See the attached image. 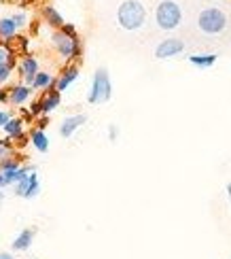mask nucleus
Returning a JSON list of instances; mask_svg holds the SVG:
<instances>
[{"label":"nucleus","mask_w":231,"mask_h":259,"mask_svg":"<svg viewBox=\"0 0 231 259\" xmlns=\"http://www.w3.org/2000/svg\"><path fill=\"white\" fill-rule=\"evenodd\" d=\"M117 24L125 32H138L147 24V7L142 0H123L117 7Z\"/></svg>","instance_id":"f257e3e1"},{"label":"nucleus","mask_w":231,"mask_h":259,"mask_svg":"<svg viewBox=\"0 0 231 259\" xmlns=\"http://www.w3.org/2000/svg\"><path fill=\"white\" fill-rule=\"evenodd\" d=\"M229 26V17L225 15V11L218 7H206L200 15H197V28L206 36H218L223 34Z\"/></svg>","instance_id":"f03ea898"},{"label":"nucleus","mask_w":231,"mask_h":259,"mask_svg":"<svg viewBox=\"0 0 231 259\" xmlns=\"http://www.w3.org/2000/svg\"><path fill=\"white\" fill-rule=\"evenodd\" d=\"M51 45L60 58H64L68 64H74L83 58V40L81 36H66L60 30H53Z\"/></svg>","instance_id":"7ed1b4c3"},{"label":"nucleus","mask_w":231,"mask_h":259,"mask_svg":"<svg viewBox=\"0 0 231 259\" xmlns=\"http://www.w3.org/2000/svg\"><path fill=\"white\" fill-rule=\"evenodd\" d=\"M155 24L163 32H172L182 24V7L176 0H159L155 7Z\"/></svg>","instance_id":"20e7f679"},{"label":"nucleus","mask_w":231,"mask_h":259,"mask_svg":"<svg viewBox=\"0 0 231 259\" xmlns=\"http://www.w3.org/2000/svg\"><path fill=\"white\" fill-rule=\"evenodd\" d=\"M113 98V81L111 74L104 66L96 68L94 77H91V88L89 94H87V102L89 104H104Z\"/></svg>","instance_id":"39448f33"},{"label":"nucleus","mask_w":231,"mask_h":259,"mask_svg":"<svg viewBox=\"0 0 231 259\" xmlns=\"http://www.w3.org/2000/svg\"><path fill=\"white\" fill-rule=\"evenodd\" d=\"M13 189H15V196L17 198L34 200L38 193H40V179H38L36 172H30L26 179H21L19 183H15Z\"/></svg>","instance_id":"423d86ee"},{"label":"nucleus","mask_w":231,"mask_h":259,"mask_svg":"<svg viewBox=\"0 0 231 259\" xmlns=\"http://www.w3.org/2000/svg\"><path fill=\"white\" fill-rule=\"evenodd\" d=\"M182 51H184V42L176 36H168L155 47V58L157 60H170V58L180 56Z\"/></svg>","instance_id":"0eeeda50"},{"label":"nucleus","mask_w":231,"mask_h":259,"mask_svg":"<svg viewBox=\"0 0 231 259\" xmlns=\"http://www.w3.org/2000/svg\"><path fill=\"white\" fill-rule=\"evenodd\" d=\"M17 70H19V77L24 79L21 83L32 85V81H34V77H36V72L40 70L38 58L32 56V53H28V56H24V58H21V62L17 64Z\"/></svg>","instance_id":"6e6552de"},{"label":"nucleus","mask_w":231,"mask_h":259,"mask_svg":"<svg viewBox=\"0 0 231 259\" xmlns=\"http://www.w3.org/2000/svg\"><path fill=\"white\" fill-rule=\"evenodd\" d=\"M85 123H87V115H83V113L64 117V121L60 123V136L62 138H70V136H74L76 132H79Z\"/></svg>","instance_id":"1a4fd4ad"},{"label":"nucleus","mask_w":231,"mask_h":259,"mask_svg":"<svg viewBox=\"0 0 231 259\" xmlns=\"http://www.w3.org/2000/svg\"><path fill=\"white\" fill-rule=\"evenodd\" d=\"M32 94H34V90L30 88V85L26 83H15L9 88V104L13 106H24L26 102H30Z\"/></svg>","instance_id":"9d476101"},{"label":"nucleus","mask_w":231,"mask_h":259,"mask_svg":"<svg viewBox=\"0 0 231 259\" xmlns=\"http://www.w3.org/2000/svg\"><path fill=\"white\" fill-rule=\"evenodd\" d=\"M76 79H79V66H76V64H66V66L62 68V72L56 77V90L60 94L66 92Z\"/></svg>","instance_id":"9b49d317"},{"label":"nucleus","mask_w":231,"mask_h":259,"mask_svg":"<svg viewBox=\"0 0 231 259\" xmlns=\"http://www.w3.org/2000/svg\"><path fill=\"white\" fill-rule=\"evenodd\" d=\"M38 102H40V111H42V115H51V113L62 104V94H60L56 88H53V90H49V92L42 94L40 98H38Z\"/></svg>","instance_id":"f8f14e48"},{"label":"nucleus","mask_w":231,"mask_h":259,"mask_svg":"<svg viewBox=\"0 0 231 259\" xmlns=\"http://www.w3.org/2000/svg\"><path fill=\"white\" fill-rule=\"evenodd\" d=\"M40 15H42V19H45V24H47L49 28H53V30H60V28L66 24L64 15H62L53 5H42V7H40Z\"/></svg>","instance_id":"ddd939ff"},{"label":"nucleus","mask_w":231,"mask_h":259,"mask_svg":"<svg viewBox=\"0 0 231 259\" xmlns=\"http://www.w3.org/2000/svg\"><path fill=\"white\" fill-rule=\"evenodd\" d=\"M34 236H36V230L34 228L21 230L15 236V238H13V242H11V249H13V251H28L30 246H32V242H34Z\"/></svg>","instance_id":"4468645a"},{"label":"nucleus","mask_w":231,"mask_h":259,"mask_svg":"<svg viewBox=\"0 0 231 259\" xmlns=\"http://www.w3.org/2000/svg\"><path fill=\"white\" fill-rule=\"evenodd\" d=\"M28 138H30V145L34 147V149L38 151V153H47L49 147H51V143H49V136H47L45 130H38V127L30 130Z\"/></svg>","instance_id":"2eb2a0df"},{"label":"nucleus","mask_w":231,"mask_h":259,"mask_svg":"<svg viewBox=\"0 0 231 259\" xmlns=\"http://www.w3.org/2000/svg\"><path fill=\"white\" fill-rule=\"evenodd\" d=\"M30 88L34 92H49V90L56 88V77H53L51 72H47V70H38Z\"/></svg>","instance_id":"dca6fc26"},{"label":"nucleus","mask_w":231,"mask_h":259,"mask_svg":"<svg viewBox=\"0 0 231 259\" xmlns=\"http://www.w3.org/2000/svg\"><path fill=\"white\" fill-rule=\"evenodd\" d=\"M187 60H189V64L195 68H212L218 60V56L216 53H193V56H189Z\"/></svg>","instance_id":"f3484780"},{"label":"nucleus","mask_w":231,"mask_h":259,"mask_svg":"<svg viewBox=\"0 0 231 259\" xmlns=\"http://www.w3.org/2000/svg\"><path fill=\"white\" fill-rule=\"evenodd\" d=\"M17 26L13 24V19L9 17H0V38H3L5 42H13L17 38Z\"/></svg>","instance_id":"a211bd4d"},{"label":"nucleus","mask_w":231,"mask_h":259,"mask_svg":"<svg viewBox=\"0 0 231 259\" xmlns=\"http://www.w3.org/2000/svg\"><path fill=\"white\" fill-rule=\"evenodd\" d=\"M24 125H26V123H24V119H21V117H11L3 130H5V134H7L11 140H17L21 134H26V132H24Z\"/></svg>","instance_id":"6ab92c4d"},{"label":"nucleus","mask_w":231,"mask_h":259,"mask_svg":"<svg viewBox=\"0 0 231 259\" xmlns=\"http://www.w3.org/2000/svg\"><path fill=\"white\" fill-rule=\"evenodd\" d=\"M19 166H21V159H17L13 153L0 159V172H7V170H17Z\"/></svg>","instance_id":"aec40b11"},{"label":"nucleus","mask_w":231,"mask_h":259,"mask_svg":"<svg viewBox=\"0 0 231 259\" xmlns=\"http://www.w3.org/2000/svg\"><path fill=\"white\" fill-rule=\"evenodd\" d=\"M11 19H13V24L17 26V30H21V28H28V24H30V17H28L26 11H17V13L11 15Z\"/></svg>","instance_id":"412c9836"},{"label":"nucleus","mask_w":231,"mask_h":259,"mask_svg":"<svg viewBox=\"0 0 231 259\" xmlns=\"http://www.w3.org/2000/svg\"><path fill=\"white\" fill-rule=\"evenodd\" d=\"M11 53H15L13 47H11V42H5V45H0V64H7Z\"/></svg>","instance_id":"4be33fe9"},{"label":"nucleus","mask_w":231,"mask_h":259,"mask_svg":"<svg viewBox=\"0 0 231 259\" xmlns=\"http://www.w3.org/2000/svg\"><path fill=\"white\" fill-rule=\"evenodd\" d=\"M11 77H13V68H9L7 64H0V85L9 83Z\"/></svg>","instance_id":"5701e85b"},{"label":"nucleus","mask_w":231,"mask_h":259,"mask_svg":"<svg viewBox=\"0 0 231 259\" xmlns=\"http://www.w3.org/2000/svg\"><path fill=\"white\" fill-rule=\"evenodd\" d=\"M15 40L19 42V51L24 53V56H28V49H30V36H17Z\"/></svg>","instance_id":"b1692460"},{"label":"nucleus","mask_w":231,"mask_h":259,"mask_svg":"<svg viewBox=\"0 0 231 259\" xmlns=\"http://www.w3.org/2000/svg\"><path fill=\"white\" fill-rule=\"evenodd\" d=\"M60 32H62V34H66V36H79V32H76V26L74 24H64L60 28Z\"/></svg>","instance_id":"393cba45"},{"label":"nucleus","mask_w":231,"mask_h":259,"mask_svg":"<svg viewBox=\"0 0 231 259\" xmlns=\"http://www.w3.org/2000/svg\"><path fill=\"white\" fill-rule=\"evenodd\" d=\"M117 138H119V125H108V140L111 143H117Z\"/></svg>","instance_id":"a878e982"},{"label":"nucleus","mask_w":231,"mask_h":259,"mask_svg":"<svg viewBox=\"0 0 231 259\" xmlns=\"http://www.w3.org/2000/svg\"><path fill=\"white\" fill-rule=\"evenodd\" d=\"M47 125H49V115L36 117V127H38V130H47Z\"/></svg>","instance_id":"bb28decb"},{"label":"nucleus","mask_w":231,"mask_h":259,"mask_svg":"<svg viewBox=\"0 0 231 259\" xmlns=\"http://www.w3.org/2000/svg\"><path fill=\"white\" fill-rule=\"evenodd\" d=\"M9 119H11V113H9V111H5V109H0V127H5Z\"/></svg>","instance_id":"cd10ccee"},{"label":"nucleus","mask_w":231,"mask_h":259,"mask_svg":"<svg viewBox=\"0 0 231 259\" xmlns=\"http://www.w3.org/2000/svg\"><path fill=\"white\" fill-rule=\"evenodd\" d=\"M28 28H30V34H38V30H40V21H30L28 24Z\"/></svg>","instance_id":"c85d7f7f"},{"label":"nucleus","mask_w":231,"mask_h":259,"mask_svg":"<svg viewBox=\"0 0 231 259\" xmlns=\"http://www.w3.org/2000/svg\"><path fill=\"white\" fill-rule=\"evenodd\" d=\"M0 102H3V104H9V88H3V90H0Z\"/></svg>","instance_id":"c756f323"},{"label":"nucleus","mask_w":231,"mask_h":259,"mask_svg":"<svg viewBox=\"0 0 231 259\" xmlns=\"http://www.w3.org/2000/svg\"><path fill=\"white\" fill-rule=\"evenodd\" d=\"M0 259H15V255H13V253H7V251H3V253H0Z\"/></svg>","instance_id":"7c9ffc66"},{"label":"nucleus","mask_w":231,"mask_h":259,"mask_svg":"<svg viewBox=\"0 0 231 259\" xmlns=\"http://www.w3.org/2000/svg\"><path fill=\"white\" fill-rule=\"evenodd\" d=\"M7 155H11V153H9V151L3 147V143H0V159H3V157H7Z\"/></svg>","instance_id":"2f4dec72"},{"label":"nucleus","mask_w":231,"mask_h":259,"mask_svg":"<svg viewBox=\"0 0 231 259\" xmlns=\"http://www.w3.org/2000/svg\"><path fill=\"white\" fill-rule=\"evenodd\" d=\"M3 204H5V193H3V189H0V208H3Z\"/></svg>","instance_id":"473e14b6"},{"label":"nucleus","mask_w":231,"mask_h":259,"mask_svg":"<svg viewBox=\"0 0 231 259\" xmlns=\"http://www.w3.org/2000/svg\"><path fill=\"white\" fill-rule=\"evenodd\" d=\"M225 189H227V196H229V202H231V183H227Z\"/></svg>","instance_id":"72a5a7b5"},{"label":"nucleus","mask_w":231,"mask_h":259,"mask_svg":"<svg viewBox=\"0 0 231 259\" xmlns=\"http://www.w3.org/2000/svg\"><path fill=\"white\" fill-rule=\"evenodd\" d=\"M19 3H21V7H28L30 3H34V0H19Z\"/></svg>","instance_id":"f704fd0d"},{"label":"nucleus","mask_w":231,"mask_h":259,"mask_svg":"<svg viewBox=\"0 0 231 259\" xmlns=\"http://www.w3.org/2000/svg\"><path fill=\"white\" fill-rule=\"evenodd\" d=\"M0 189H5V185H3V177H0Z\"/></svg>","instance_id":"c9c22d12"}]
</instances>
